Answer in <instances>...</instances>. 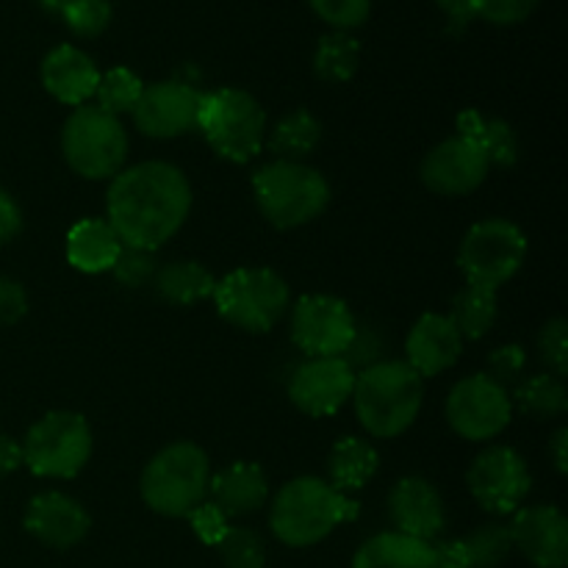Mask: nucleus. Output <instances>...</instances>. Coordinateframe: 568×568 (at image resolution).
Returning a JSON list of instances; mask_svg holds the SVG:
<instances>
[{
  "label": "nucleus",
  "instance_id": "nucleus-30",
  "mask_svg": "<svg viewBox=\"0 0 568 568\" xmlns=\"http://www.w3.org/2000/svg\"><path fill=\"white\" fill-rule=\"evenodd\" d=\"M361 64V44L349 31L325 33L316 44L314 72L320 81L344 83L358 72Z\"/></svg>",
  "mask_w": 568,
  "mask_h": 568
},
{
  "label": "nucleus",
  "instance_id": "nucleus-4",
  "mask_svg": "<svg viewBox=\"0 0 568 568\" xmlns=\"http://www.w3.org/2000/svg\"><path fill=\"white\" fill-rule=\"evenodd\" d=\"M253 194L264 220L277 231L308 225L331 203L325 175L305 161H272L255 170Z\"/></svg>",
  "mask_w": 568,
  "mask_h": 568
},
{
  "label": "nucleus",
  "instance_id": "nucleus-32",
  "mask_svg": "<svg viewBox=\"0 0 568 568\" xmlns=\"http://www.w3.org/2000/svg\"><path fill=\"white\" fill-rule=\"evenodd\" d=\"M142 92L144 83L136 72L128 70V67H111L109 72H100V83L94 98H98V109L120 116L131 114V111L136 109Z\"/></svg>",
  "mask_w": 568,
  "mask_h": 568
},
{
  "label": "nucleus",
  "instance_id": "nucleus-39",
  "mask_svg": "<svg viewBox=\"0 0 568 568\" xmlns=\"http://www.w3.org/2000/svg\"><path fill=\"white\" fill-rule=\"evenodd\" d=\"M541 0H475V17L494 26H516L525 22Z\"/></svg>",
  "mask_w": 568,
  "mask_h": 568
},
{
  "label": "nucleus",
  "instance_id": "nucleus-3",
  "mask_svg": "<svg viewBox=\"0 0 568 568\" xmlns=\"http://www.w3.org/2000/svg\"><path fill=\"white\" fill-rule=\"evenodd\" d=\"M355 416L372 438H397L425 403V381L405 361H377L355 372Z\"/></svg>",
  "mask_w": 568,
  "mask_h": 568
},
{
  "label": "nucleus",
  "instance_id": "nucleus-17",
  "mask_svg": "<svg viewBox=\"0 0 568 568\" xmlns=\"http://www.w3.org/2000/svg\"><path fill=\"white\" fill-rule=\"evenodd\" d=\"M514 549H519L536 568H566L568 564V521L555 505L519 508L510 521Z\"/></svg>",
  "mask_w": 568,
  "mask_h": 568
},
{
  "label": "nucleus",
  "instance_id": "nucleus-19",
  "mask_svg": "<svg viewBox=\"0 0 568 568\" xmlns=\"http://www.w3.org/2000/svg\"><path fill=\"white\" fill-rule=\"evenodd\" d=\"M388 516H392L394 532L419 538L430 544L447 527V510L438 488L425 477H403L388 494Z\"/></svg>",
  "mask_w": 568,
  "mask_h": 568
},
{
  "label": "nucleus",
  "instance_id": "nucleus-24",
  "mask_svg": "<svg viewBox=\"0 0 568 568\" xmlns=\"http://www.w3.org/2000/svg\"><path fill=\"white\" fill-rule=\"evenodd\" d=\"M353 568H436V555L433 544L388 530L361 544Z\"/></svg>",
  "mask_w": 568,
  "mask_h": 568
},
{
  "label": "nucleus",
  "instance_id": "nucleus-5",
  "mask_svg": "<svg viewBox=\"0 0 568 568\" xmlns=\"http://www.w3.org/2000/svg\"><path fill=\"white\" fill-rule=\"evenodd\" d=\"M209 480V455L192 442H175L150 458L142 471L139 491L150 510H155L159 516H170V519H181L205 503Z\"/></svg>",
  "mask_w": 568,
  "mask_h": 568
},
{
  "label": "nucleus",
  "instance_id": "nucleus-28",
  "mask_svg": "<svg viewBox=\"0 0 568 568\" xmlns=\"http://www.w3.org/2000/svg\"><path fill=\"white\" fill-rule=\"evenodd\" d=\"M322 142V125L311 111H292L283 120L275 122V128L270 131V144L272 153L277 155V161H305Z\"/></svg>",
  "mask_w": 568,
  "mask_h": 568
},
{
  "label": "nucleus",
  "instance_id": "nucleus-29",
  "mask_svg": "<svg viewBox=\"0 0 568 568\" xmlns=\"http://www.w3.org/2000/svg\"><path fill=\"white\" fill-rule=\"evenodd\" d=\"M449 320L458 327L460 338H477L486 336L497 322V292L486 286H471L466 283L458 294L453 297V314Z\"/></svg>",
  "mask_w": 568,
  "mask_h": 568
},
{
  "label": "nucleus",
  "instance_id": "nucleus-47",
  "mask_svg": "<svg viewBox=\"0 0 568 568\" xmlns=\"http://www.w3.org/2000/svg\"><path fill=\"white\" fill-rule=\"evenodd\" d=\"M22 466V447L11 436H0V477L11 475Z\"/></svg>",
  "mask_w": 568,
  "mask_h": 568
},
{
  "label": "nucleus",
  "instance_id": "nucleus-2",
  "mask_svg": "<svg viewBox=\"0 0 568 568\" xmlns=\"http://www.w3.org/2000/svg\"><path fill=\"white\" fill-rule=\"evenodd\" d=\"M358 499L336 491L325 477L305 475L286 483L270 508V527L286 547L305 549L325 541L338 525L358 519Z\"/></svg>",
  "mask_w": 568,
  "mask_h": 568
},
{
  "label": "nucleus",
  "instance_id": "nucleus-44",
  "mask_svg": "<svg viewBox=\"0 0 568 568\" xmlns=\"http://www.w3.org/2000/svg\"><path fill=\"white\" fill-rule=\"evenodd\" d=\"M22 231V211L17 205V200L0 186V247L9 242H14Z\"/></svg>",
  "mask_w": 568,
  "mask_h": 568
},
{
  "label": "nucleus",
  "instance_id": "nucleus-34",
  "mask_svg": "<svg viewBox=\"0 0 568 568\" xmlns=\"http://www.w3.org/2000/svg\"><path fill=\"white\" fill-rule=\"evenodd\" d=\"M225 568H264L266 547L264 538L250 527H227L225 536L216 544Z\"/></svg>",
  "mask_w": 568,
  "mask_h": 568
},
{
  "label": "nucleus",
  "instance_id": "nucleus-43",
  "mask_svg": "<svg viewBox=\"0 0 568 568\" xmlns=\"http://www.w3.org/2000/svg\"><path fill=\"white\" fill-rule=\"evenodd\" d=\"M377 358H381V338H377L375 331H355V338L353 344L347 347V353H344V361H347L349 366H372L377 364Z\"/></svg>",
  "mask_w": 568,
  "mask_h": 568
},
{
  "label": "nucleus",
  "instance_id": "nucleus-20",
  "mask_svg": "<svg viewBox=\"0 0 568 568\" xmlns=\"http://www.w3.org/2000/svg\"><path fill=\"white\" fill-rule=\"evenodd\" d=\"M464 353V338L449 316L425 314L419 316L405 338V364L425 381L447 372L449 366L458 364Z\"/></svg>",
  "mask_w": 568,
  "mask_h": 568
},
{
  "label": "nucleus",
  "instance_id": "nucleus-14",
  "mask_svg": "<svg viewBox=\"0 0 568 568\" xmlns=\"http://www.w3.org/2000/svg\"><path fill=\"white\" fill-rule=\"evenodd\" d=\"M491 172L488 155L469 136H449L422 161V183L444 197H464L480 189Z\"/></svg>",
  "mask_w": 568,
  "mask_h": 568
},
{
  "label": "nucleus",
  "instance_id": "nucleus-27",
  "mask_svg": "<svg viewBox=\"0 0 568 568\" xmlns=\"http://www.w3.org/2000/svg\"><path fill=\"white\" fill-rule=\"evenodd\" d=\"M458 133L469 136L488 155L491 166H514L519 159V142L508 122L491 120V116H483L480 111L469 109L458 116Z\"/></svg>",
  "mask_w": 568,
  "mask_h": 568
},
{
  "label": "nucleus",
  "instance_id": "nucleus-9",
  "mask_svg": "<svg viewBox=\"0 0 568 568\" xmlns=\"http://www.w3.org/2000/svg\"><path fill=\"white\" fill-rule=\"evenodd\" d=\"M216 311L233 327L247 333H270L288 311V283L264 266L227 272L214 286Z\"/></svg>",
  "mask_w": 568,
  "mask_h": 568
},
{
  "label": "nucleus",
  "instance_id": "nucleus-23",
  "mask_svg": "<svg viewBox=\"0 0 568 568\" xmlns=\"http://www.w3.org/2000/svg\"><path fill=\"white\" fill-rule=\"evenodd\" d=\"M120 253V236L105 220H81L67 233V261L87 275L111 272Z\"/></svg>",
  "mask_w": 568,
  "mask_h": 568
},
{
  "label": "nucleus",
  "instance_id": "nucleus-49",
  "mask_svg": "<svg viewBox=\"0 0 568 568\" xmlns=\"http://www.w3.org/2000/svg\"><path fill=\"white\" fill-rule=\"evenodd\" d=\"M37 3L42 6V9L48 11V14H61V9H64L67 0H37Z\"/></svg>",
  "mask_w": 568,
  "mask_h": 568
},
{
  "label": "nucleus",
  "instance_id": "nucleus-42",
  "mask_svg": "<svg viewBox=\"0 0 568 568\" xmlns=\"http://www.w3.org/2000/svg\"><path fill=\"white\" fill-rule=\"evenodd\" d=\"M28 311V294L11 277L0 275V327H9L20 322Z\"/></svg>",
  "mask_w": 568,
  "mask_h": 568
},
{
  "label": "nucleus",
  "instance_id": "nucleus-12",
  "mask_svg": "<svg viewBox=\"0 0 568 568\" xmlns=\"http://www.w3.org/2000/svg\"><path fill=\"white\" fill-rule=\"evenodd\" d=\"M358 322L344 300L331 294H305L292 308V342L308 358H344Z\"/></svg>",
  "mask_w": 568,
  "mask_h": 568
},
{
  "label": "nucleus",
  "instance_id": "nucleus-21",
  "mask_svg": "<svg viewBox=\"0 0 568 568\" xmlns=\"http://www.w3.org/2000/svg\"><path fill=\"white\" fill-rule=\"evenodd\" d=\"M39 78H42V87L48 89L50 98L78 109V105H87V100L98 92L100 70L81 48L59 44L42 59Z\"/></svg>",
  "mask_w": 568,
  "mask_h": 568
},
{
  "label": "nucleus",
  "instance_id": "nucleus-10",
  "mask_svg": "<svg viewBox=\"0 0 568 568\" xmlns=\"http://www.w3.org/2000/svg\"><path fill=\"white\" fill-rule=\"evenodd\" d=\"M527 236L510 220H483L469 227L458 250V270L466 283L497 292L521 270Z\"/></svg>",
  "mask_w": 568,
  "mask_h": 568
},
{
  "label": "nucleus",
  "instance_id": "nucleus-38",
  "mask_svg": "<svg viewBox=\"0 0 568 568\" xmlns=\"http://www.w3.org/2000/svg\"><path fill=\"white\" fill-rule=\"evenodd\" d=\"M538 353L552 375H568V325L564 320H549L538 333Z\"/></svg>",
  "mask_w": 568,
  "mask_h": 568
},
{
  "label": "nucleus",
  "instance_id": "nucleus-41",
  "mask_svg": "<svg viewBox=\"0 0 568 568\" xmlns=\"http://www.w3.org/2000/svg\"><path fill=\"white\" fill-rule=\"evenodd\" d=\"M189 521H192V530L197 532V538L205 544V547H216L220 538L225 536L227 527H231L227 525V516L222 514L214 503L197 505V508L189 514Z\"/></svg>",
  "mask_w": 568,
  "mask_h": 568
},
{
  "label": "nucleus",
  "instance_id": "nucleus-35",
  "mask_svg": "<svg viewBox=\"0 0 568 568\" xmlns=\"http://www.w3.org/2000/svg\"><path fill=\"white\" fill-rule=\"evenodd\" d=\"M111 14L109 0H67L59 17L75 37L92 39L111 26Z\"/></svg>",
  "mask_w": 568,
  "mask_h": 568
},
{
  "label": "nucleus",
  "instance_id": "nucleus-1",
  "mask_svg": "<svg viewBox=\"0 0 568 568\" xmlns=\"http://www.w3.org/2000/svg\"><path fill=\"white\" fill-rule=\"evenodd\" d=\"M192 211V186L170 161H142L116 172L105 194V222L122 247H164Z\"/></svg>",
  "mask_w": 568,
  "mask_h": 568
},
{
  "label": "nucleus",
  "instance_id": "nucleus-26",
  "mask_svg": "<svg viewBox=\"0 0 568 568\" xmlns=\"http://www.w3.org/2000/svg\"><path fill=\"white\" fill-rule=\"evenodd\" d=\"M153 286L166 303L194 305L214 294L216 277L197 261H172V264L159 266Z\"/></svg>",
  "mask_w": 568,
  "mask_h": 568
},
{
  "label": "nucleus",
  "instance_id": "nucleus-31",
  "mask_svg": "<svg viewBox=\"0 0 568 568\" xmlns=\"http://www.w3.org/2000/svg\"><path fill=\"white\" fill-rule=\"evenodd\" d=\"M510 403L521 410V414L532 416V419H555L564 416L568 408V394L564 386V377L544 372V375H532L530 381L519 383Z\"/></svg>",
  "mask_w": 568,
  "mask_h": 568
},
{
  "label": "nucleus",
  "instance_id": "nucleus-11",
  "mask_svg": "<svg viewBox=\"0 0 568 568\" xmlns=\"http://www.w3.org/2000/svg\"><path fill=\"white\" fill-rule=\"evenodd\" d=\"M514 419L508 388L488 375H469L447 397V422L466 442H491Z\"/></svg>",
  "mask_w": 568,
  "mask_h": 568
},
{
  "label": "nucleus",
  "instance_id": "nucleus-18",
  "mask_svg": "<svg viewBox=\"0 0 568 568\" xmlns=\"http://www.w3.org/2000/svg\"><path fill=\"white\" fill-rule=\"evenodd\" d=\"M22 525L28 536H33L44 547L72 549L89 536L92 519L78 499L61 491H44L28 503Z\"/></svg>",
  "mask_w": 568,
  "mask_h": 568
},
{
  "label": "nucleus",
  "instance_id": "nucleus-13",
  "mask_svg": "<svg viewBox=\"0 0 568 568\" xmlns=\"http://www.w3.org/2000/svg\"><path fill=\"white\" fill-rule=\"evenodd\" d=\"M466 486L483 510L494 516H510L525 505L532 488V475L516 449L488 447L471 460Z\"/></svg>",
  "mask_w": 568,
  "mask_h": 568
},
{
  "label": "nucleus",
  "instance_id": "nucleus-46",
  "mask_svg": "<svg viewBox=\"0 0 568 568\" xmlns=\"http://www.w3.org/2000/svg\"><path fill=\"white\" fill-rule=\"evenodd\" d=\"M449 20V31H464L475 20V0H436Z\"/></svg>",
  "mask_w": 568,
  "mask_h": 568
},
{
  "label": "nucleus",
  "instance_id": "nucleus-6",
  "mask_svg": "<svg viewBox=\"0 0 568 568\" xmlns=\"http://www.w3.org/2000/svg\"><path fill=\"white\" fill-rule=\"evenodd\" d=\"M197 128L214 153L233 164H247L264 148L266 114L253 94L227 87L203 94Z\"/></svg>",
  "mask_w": 568,
  "mask_h": 568
},
{
  "label": "nucleus",
  "instance_id": "nucleus-33",
  "mask_svg": "<svg viewBox=\"0 0 568 568\" xmlns=\"http://www.w3.org/2000/svg\"><path fill=\"white\" fill-rule=\"evenodd\" d=\"M464 544L469 549L471 568H497L514 552L510 527L503 521H488V525L477 527L464 538Z\"/></svg>",
  "mask_w": 568,
  "mask_h": 568
},
{
  "label": "nucleus",
  "instance_id": "nucleus-22",
  "mask_svg": "<svg viewBox=\"0 0 568 568\" xmlns=\"http://www.w3.org/2000/svg\"><path fill=\"white\" fill-rule=\"evenodd\" d=\"M209 494L211 503L227 519H239V516H250L264 508L266 499H270V480L258 464L239 460V464H231L211 475Z\"/></svg>",
  "mask_w": 568,
  "mask_h": 568
},
{
  "label": "nucleus",
  "instance_id": "nucleus-8",
  "mask_svg": "<svg viewBox=\"0 0 568 568\" xmlns=\"http://www.w3.org/2000/svg\"><path fill=\"white\" fill-rule=\"evenodd\" d=\"M92 427L75 410H50L28 430L22 466L48 480H72L92 458Z\"/></svg>",
  "mask_w": 568,
  "mask_h": 568
},
{
  "label": "nucleus",
  "instance_id": "nucleus-15",
  "mask_svg": "<svg viewBox=\"0 0 568 568\" xmlns=\"http://www.w3.org/2000/svg\"><path fill=\"white\" fill-rule=\"evenodd\" d=\"M203 92L181 81H161L144 87L136 109L131 111L139 131L150 139H178L197 128Z\"/></svg>",
  "mask_w": 568,
  "mask_h": 568
},
{
  "label": "nucleus",
  "instance_id": "nucleus-25",
  "mask_svg": "<svg viewBox=\"0 0 568 568\" xmlns=\"http://www.w3.org/2000/svg\"><path fill=\"white\" fill-rule=\"evenodd\" d=\"M381 469V455L364 438L347 436L336 442L327 458V483L342 494H355Z\"/></svg>",
  "mask_w": 568,
  "mask_h": 568
},
{
  "label": "nucleus",
  "instance_id": "nucleus-37",
  "mask_svg": "<svg viewBox=\"0 0 568 568\" xmlns=\"http://www.w3.org/2000/svg\"><path fill=\"white\" fill-rule=\"evenodd\" d=\"M155 272H159L155 253H150V250H133V247H122L120 258H116L114 266H111L114 281L128 288H139L144 286V283H153Z\"/></svg>",
  "mask_w": 568,
  "mask_h": 568
},
{
  "label": "nucleus",
  "instance_id": "nucleus-16",
  "mask_svg": "<svg viewBox=\"0 0 568 568\" xmlns=\"http://www.w3.org/2000/svg\"><path fill=\"white\" fill-rule=\"evenodd\" d=\"M355 369L344 358H308L288 381V399L308 416H333L347 405Z\"/></svg>",
  "mask_w": 568,
  "mask_h": 568
},
{
  "label": "nucleus",
  "instance_id": "nucleus-45",
  "mask_svg": "<svg viewBox=\"0 0 568 568\" xmlns=\"http://www.w3.org/2000/svg\"><path fill=\"white\" fill-rule=\"evenodd\" d=\"M433 555H436V568H471L469 549H466L464 538L433 544Z\"/></svg>",
  "mask_w": 568,
  "mask_h": 568
},
{
  "label": "nucleus",
  "instance_id": "nucleus-7",
  "mask_svg": "<svg viewBox=\"0 0 568 568\" xmlns=\"http://www.w3.org/2000/svg\"><path fill=\"white\" fill-rule=\"evenodd\" d=\"M61 153L70 170L87 181H111L125 170V125L98 105H78L61 131Z\"/></svg>",
  "mask_w": 568,
  "mask_h": 568
},
{
  "label": "nucleus",
  "instance_id": "nucleus-36",
  "mask_svg": "<svg viewBox=\"0 0 568 568\" xmlns=\"http://www.w3.org/2000/svg\"><path fill=\"white\" fill-rule=\"evenodd\" d=\"M314 14L336 31H353L369 20L372 0H308Z\"/></svg>",
  "mask_w": 568,
  "mask_h": 568
},
{
  "label": "nucleus",
  "instance_id": "nucleus-40",
  "mask_svg": "<svg viewBox=\"0 0 568 568\" xmlns=\"http://www.w3.org/2000/svg\"><path fill=\"white\" fill-rule=\"evenodd\" d=\"M525 366H527L525 349H521L519 344H505V347L494 349V353L488 355V372H486V375L491 377V381H497L499 386L508 388L510 383H519Z\"/></svg>",
  "mask_w": 568,
  "mask_h": 568
},
{
  "label": "nucleus",
  "instance_id": "nucleus-48",
  "mask_svg": "<svg viewBox=\"0 0 568 568\" xmlns=\"http://www.w3.org/2000/svg\"><path fill=\"white\" fill-rule=\"evenodd\" d=\"M549 455H552V464H555V469H558V475H566L568 471V430L566 427H560V430L552 436V442H549Z\"/></svg>",
  "mask_w": 568,
  "mask_h": 568
}]
</instances>
